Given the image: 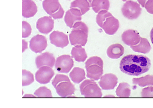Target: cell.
<instances>
[{
	"mask_svg": "<svg viewBox=\"0 0 153 108\" xmlns=\"http://www.w3.org/2000/svg\"><path fill=\"white\" fill-rule=\"evenodd\" d=\"M151 66L149 57L143 55L131 54L123 57L120 68L122 72L128 75L138 76L148 72Z\"/></svg>",
	"mask_w": 153,
	"mask_h": 108,
	"instance_id": "6da1fadb",
	"label": "cell"
},
{
	"mask_svg": "<svg viewBox=\"0 0 153 108\" xmlns=\"http://www.w3.org/2000/svg\"><path fill=\"white\" fill-rule=\"evenodd\" d=\"M96 22L106 34L110 35L115 34L119 28V20L107 10H102L99 12L97 16Z\"/></svg>",
	"mask_w": 153,
	"mask_h": 108,
	"instance_id": "7a4b0ae2",
	"label": "cell"
},
{
	"mask_svg": "<svg viewBox=\"0 0 153 108\" xmlns=\"http://www.w3.org/2000/svg\"><path fill=\"white\" fill-rule=\"evenodd\" d=\"M69 35L71 44L73 46H84L88 41V28L84 22L81 21L74 24Z\"/></svg>",
	"mask_w": 153,
	"mask_h": 108,
	"instance_id": "3957f363",
	"label": "cell"
},
{
	"mask_svg": "<svg viewBox=\"0 0 153 108\" xmlns=\"http://www.w3.org/2000/svg\"><path fill=\"white\" fill-rule=\"evenodd\" d=\"M87 77L94 81H97L103 74V62L100 57H90L85 62Z\"/></svg>",
	"mask_w": 153,
	"mask_h": 108,
	"instance_id": "277c9868",
	"label": "cell"
},
{
	"mask_svg": "<svg viewBox=\"0 0 153 108\" xmlns=\"http://www.w3.org/2000/svg\"><path fill=\"white\" fill-rule=\"evenodd\" d=\"M79 88L81 95L85 97L100 98L102 96L101 89L93 80H85L80 85Z\"/></svg>",
	"mask_w": 153,
	"mask_h": 108,
	"instance_id": "5b68a950",
	"label": "cell"
},
{
	"mask_svg": "<svg viewBox=\"0 0 153 108\" xmlns=\"http://www.w3.org/2000/svg\"><path fill=\"white\" fill-rule=\"evenodd\" d=\"M43 7L48 14L54 19H62L64 11L59 0H44Z\"/></svg>",
	"mask_w": 153,
	"mask_h": 108,
	"instance_id": "8992f818",
	"label": "cell"
},
{
	"mask_svg": "<svg viewBox=\"0 0 153 108\" xmlns=\"http://www.w3.org/2000/svg\"><path fill=\"white\" fill-rule=\"evenodd\" d=\"M142 10L140 4L132 1H127L121 9L123 15L130 20L138 18L141 13Z\"/></svg>",
	"mask_w": 153,
	"mask_h": 108,
	"instance_id": "52a82bcc",
	"label": "cell"
},
{
	"mask_svg": "<svg viewBox=\"0 0 153 108\" xmlns=\"http://www.w3.org/2000/svg\"><path fill=\"white\" fill-rule=\"evenodd\" d=\"M55 67L59 72L67 74L74 67V62L70 55H63L57 57Z\"/></svg>",
	"mask_w": 153,
	"mask_h": 108,
	"instance_id": "ba28073f",
	"label": "cell"
},
{
	"mask_svg": "<svg viewBox=\"0 0 153 108\" xmlns=\"http://www.w3.org/2000/svg\"><path fill=\"white\" fill-rule=\"evenodd\" d=\"M54 74V72L51 67L43 66L36 72V80L41 84H46L50 82Z\"/></svg>",
	"mask_w": 153,
	"mask_h": 108,
	"instance_id": "9c48e42d",
	"label": "cell"
},
{
	"mask_svg": "<svg viewBox=\"0 0 153 108\" xmlns=\"http://www.w3.org/2000/svg\"><path fill=\"white\" fill-rule=\"evenodd\" d=\"M48 46L46 37L41 35L37 34L31 39L29 47L31 50L36 53H41L44 51Z\"/></svg>",
	"mask_w": 153,
	"mask_h": 108,
	"instance_id": "30bf717a",
	"label": "cell"
},
{
	"mask_svg": "<svg viewBox=\"0 0 153 108\" xmlns=\"http://www.w3.org/2000/svg\"><path fill=\"white\" fill-rule=\"evenodd\" d=\"M50 42L57 48H63L69 44L68 36L64 33L54 31L50 35Z\"/></svg>",
	"mask_w": 153,
	"mask_h": 108,
	"instance_id": "8fae6325",
	"label": "cell"
},
{
	"mask_svg": "<svg viewBox=\"0 0 153 108\" xmlns=\"http://www.w3.org/2000/svg\"><path fill=\"white\" fill-rule=\"evenodd\" d=\"M54 24V22L51 17L45 16L38 19L36 28L42 34H48L53 30Z\"/></svg>",
	"mask_w": 153,
	"mask_h": 108,
	"instance_id": "7c38bea8",
	"label": "cell"
},
{
	"mask_svg": "<svg viewBox=\"0 0 153 108\" xmlns=\"http://www.w3.org/2000/svg\"><path fill=\"white\" fill-rule=\"evenodd\" d=\"M57 93L62 97H67L72 95L74 93L76 89L70 80L61 82L55 88Z\"/></svg>",
	"mask_w": 153,
	"mask_h": 108,
	"instance_id": "4fadbf2b",
	"label": "cell"
},
{
	"mask_svg": "<svg viewBox=\"0 0 153 108\" xmlns=\"http://www.w3.org/2000/svg\"><path fill=\"white\" fill-rule=\"evenodd\" d=\"M82 15L81 11L77 8H71L68 10L64 17V21L66 25L72 28L75 23L81 21Z\"/></svg>",
	"mask_w": 153,
	"mask_h": 108,
	"instance_id": "5bb4252c",
	"label": "cell"
},
{
	"mask_svg": "<svg viewBox=\"0 0 153 108\" xmlns=\"http://www.w3.org/2000/svg\"><path fill=\"white\" fill-rule=\"evenodd\" d=\"M55 59L51 53L46 52L38 56L36 59V64L38 69L46 66L53 68L55 65Z\"/></svg>",
	"mask_w": 153,
	"mask_h": 108,
	"instance_id": "9a60e30c",
	"label": "cell"
},
{
	"mask_svg": "<svg viewBox=\"0 0 153 108\" xmlns=\"http://www.w3.org/2000/svg\"><path fill=\"white\" fill-rule=\"evenodd\" d=\"M117 79L112 74H105L100 78L99 85L102 90H110L114 89L117 85Z\"/></svg>",
	"mask_w": 153,
	"mask_h": 108,
	"instance_id": "2e32d148",
	"label": "cell"
},
{
	"mask_svg": "<svg viewBox=\"0 0 153 108\" xmlns=\"http://www.w3.org/2000/svg\"><path fill=\"white\" fill-rule=\"evenodd\" d=\"M22 16L26 18L34 16L38 12V8L32 0H22Z\"/></svg>",
	"mask_w": 153,
	"mask_h": 108,
	"instance_id": "e0dca14e",
	"label": "cell"
},
{
	"mask_svg": "<svg viewBox=\"0 0 153 108\" xmlns=\"http://www.w3.org/2000/svg\"><path fill=\"white\" fill-rule=\"evenodd\" d=\"M124 52V49L122 45L116 43L111 45L108 47L107 54L108 56L110 58L117 59L122 56Z\"/></svg>",
	"mask_w": 153,
	"mask_h": 108,
	"instance_id": "ac0fdd59",
	"label": "cell"
},
{
	"mask_svg": "<svg viewBox=\"0 0 153 108\" xmlns=\"http://www.w3.org/2000/svg\"><path fill=\"white\" fill-rule=\"evenodd\" d=\"M71 54L72 58H74L77 62H84L88 57L85 48L80 45H77L74 47L71 51Z\"/></svg>",
	"mask_w": 153,
	"mask_h": 108,
	"instance_id": "d6986e66",
	"label": "cell"
},
{
	"mask_svg": "<svg viewBox=\"0 0 153 108\" xmlns=\"http://www.w3.org/2000/svg\"><path fill=\"white\" fill-rule=\"evenodd\" d=\"M91 7V4L88 0H75L71 3L70 8L79 9L83 15L89 11Z\"/></svg>",
	"mask_w": 153,
	"mask_h": 108,
	"instance_id": "ffe728a7",
	"label": "cell"
},
{
	"mask_svg": "<svg viewBox=\"0 0 153 108\" xmlns=\"http://www.w3.org/2000/svg\"><path fill=\"white\" fill-rule=\"evenodd\" d=\"M85 70L81 68L74 67L69 74L71 80L74 83L79 84L86 78Z\"/></svg>",
	"mask_w": 153,
	"mask_h": 108,
	"instance_id": "44dd1931",
	"label": "cell"
},
{
	"mask_svg": "<svg viewBox=\"0 0 153 108\" xmlns=\"http://www.w3.org/2000/svg\"><path fill=\"white\" fill-rule=\"evenodd\" d=\"M110 7L109 0H93L91 7L96 13H98L102 10L108 11Z\"/></svg>",
	"mask_w": 153,
	"mask_h": 108,
	"instance_id": "7402d4cb",
	"label": "cell"
},
{
	"mask_svg": "<svg viewBox=\"0 0 153 108\" xmlns=\"http://www.w3.org/2000/svg\"><path fill=\"white\" fill-rule=\"evenodd\" d=\"M140 36L136 31L133 30H128L126 31L122 35V39L126 44L130 45L138 40Z\"/></svg>",
	"mask_w": 153,
	"mask_h": 108,
	"instance_id": "603a6c76",
	"label": "cell"
},
{
	"mask_svg": "<svg viewBox=\"0 0 153 108\" xmlns=\"http://www.w3.org/2000/svg\"><path fill=\"white\" fill-rule=\"evenodd\" d=\"M34 75L30 71L23 69L22 70V86L30 85L34 82Z\"/></svg>",
	"mask_w": 153,
	"mask_h": 108,
	"instance_id": "cb8c5ba5",
	"label": "cell"
},
{
	"mask_svg": "<svg viewBox=\"0 0 153 108\" xmlns=\"http://www.w3.org/2000/svg\"><path fill=\"white\" fill-rule=\"evenodd\" d=\"M38 97L51 98L53 97L51 90L45 86L40 87L34 93Z\"/></svg>",
	"mask_w": 153,
	"mask_h": 108,
	"instance_id": "d4e9b609",
	"label": "cell"
},
{
	"mask_svg": "<svg viewBox=\"0 0 153 108\" xmlns=\"http://www.w3.org/2000/svg\"><path fill=\"white\" fill-rule=\"evenodd\" d=\"M32 29L30 24L27 22H22V38L29 37L32 33Z\"/></svg>",
	"mask_w": 153,
	"mask_h": 108,
	"instance_id": "484cf974",
	"label": "cell"
},
{
	"mask_svg": "<svg viewBox=\"0 0 153 108\" xmlns=\"http://www.w3.org/2000/svg\"><path fill=\"white\" fill-rule=\"evenodd\" d=\"M65 80H70L68 76L64 74H57L52 81V84L55 88L59 83Z\"/></svg>",
	"mask_w": 153,
	"mask_h": 108,
	"instance_id": "4316f807",
	"label": "cell"
},
{
	"mask_svg": "<svg viewBox=\"0 0 153 108\" xmlns=\"http://www.w3.org/2000/svg\"><path fill=\"white\" fill-rule=\"evenodd\" d=\"M145 8L149 13L153 15V0H148L146 3Z\"/></svg>",
	"mask_w": 153,
	"mask_h": 108,
	"instance_id": "83f0119b",
	"label": "cell"
},
{
	"mask_svg": "<svg viewBox=\"0 0 153 108\" xmlns=\"http://www.w3.org/2000/svg\"><path fill=\"white\" fill-rule=\"evenodd\" d=\"M140 4L141 5L142 7H145L146 3L148 0H137Z\"/></svg>",
	"mask_w": 153,
	"mask_h": 108,
	"instance_id": "f1b7e54d",
	"label": "cell"
},
{
	"mask_svg": "<svg viewBox=\"0 0 153 108\" xmlns=\"http://www.w3.org/2000/svg\"><path fill=\"white\" fill-rule=\"evenodd\" d=\"M150 36L151 42H152V44L153 45V27L152 29H151L150 32Z\"/></svg>",
	"mask_w": 153,
	"mask_h": 108,
	"instance_id": "f546056e",
	"label": "cell"
},
{
	"mask_svg": "<svg viewBox=\"0 0 153 108\" xmlns=\"http://www.w3.org/2000/svg\"><path fill=\"white\" fill-rule=\"evenodd\" d=\"M88 1H89V2L90 3H92V1H93V0H88Z\"/></svg>",
	"mask_w": 153,
	"mask_h": 108,
	"instance_id": "4dcf8cb0",
	"label": "cell"
},
{
	"mask_svg": "<svg viewBox=\"0 0 153 108\" xmlns=\"http://www.w3.org/2000/svg\"><path fill=\"white\" fill-rule=\"evenodd\" d=\"M122 1H128V0H122Z\"/></svg>",
	"mask_w": 153,
	"mask_h": 108,
	"instance_id": "1f68e13d",
	"label": "cell"
},
{
	"mask_svg": "<svg viewBox=\"0 0 153 108\" xmlns=\"http://www.w3.org/2000/svg\"><path fill=\"white\" fill-rule=\"evenodd\" d=\"M39 1H42V0H39Z\"/></svg>",
	"mask_w": 153,
	"mask_h": 108,
	"instance_id": "d6a6232c",
	"label": "cell"
},
{
	"mask_svg": "<svg viewBox=\"0 0 153 108\" xmlns=\"http://www.w3.org/2000/svg\"><path fill=\"white\" fill-rule=\"evenodd\" d=\"M69 1H71V0H69Z\"/></svg>",
	"mask_w": 153,
	"mask_h": 108,
	"instance_id": "836d02e7",
	"label": "cell"
}]
</instances>
